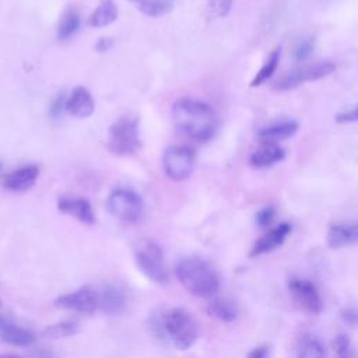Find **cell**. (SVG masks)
Returning a JSON list of instances; mask_svg holds the SVG:
<instances>
[{"label": "cell", "instance_id": "obj_20", "mask_svg": "<svg viewBox=\"0 0 358 358\" xmlns=\"http://www.w3.org/2000/svg\"><path fill=\"white\" fill-rule=\"evenodd\" d=\"M295 358H326L322 340L313 334H302L296 343Z\"/></svg>", "mask_w": 358, "mask_h": 358}, {"label": "cell", "instance_id": "obj_21", "mask_svg": "<svg viewBox=\"0 0 358 358\" xmlns=\"http://www.w3.org/2000/svg\"><path fill=\"white\" fill-rule=\"evenodd\" d=\"M117 18V7L113 0H99V4L88 18V24L94 28L110 25Z\"/></svg>", "mask_w": 358, "mask_h": 358}, {"label": "cell", "instance_id": "obj_30", "mask_svg": "<svg viewBox=\"0 0 358 358\" xmlns=\"http://www.w3.org/2000/svg\"><path fill=\"white\" fill-rule=\"evenodd\" d=\"M275 217V208L273 206H266L263 208H260L257 213H256V224L260 227V228H267L273 220Z\"/></svg>", "mask_w": 358, "mask_h": 358}, {"label": "cell", "instance_id": "obj_16", "mask_svg": "<svg viewBox=\"0 0 358 358\" xmlns=\"http://www.w3.org/2000/svg\"><path fill=\"white\" fill-rule=\"evenodd\" d=\"M298 127H299V124L294 119H284V120H278V122H274V123L263 127L257 133V137L263 143H275L277 144V141L287 140V138L292 137L298 131Z\"/></svg>", "mask_w": 358, "mask_h": 358}, {"label": "cell", "instance_id": "obj_6", "mask_svg": "<svg viewBox=\"0 0 358 358\" xmlns=\"http://www.w3.org/2000/svg\"><path fill=\"white\" fill-rule=\"evenodd\" d=\"M106 210L116 220L134 224L141 220L144 204L136 192L129 189H115L106 199Z\"/></svg>", "mask_w": 358, "mask_h": 358}, {"label": "cell", "instance_id": "obj_26", "mask_svg": "<svg viewBox=\"0 0 358 358\" xmlns=\"http://www.w3.org/2000/svg\"><path fill=\"white\" fill-rule=\"evenodd\" d=\"M78 333V323L74 320H66L48 326L43 330V336L49 338H67Z\"/></svg>", "mask_w": 358, "mask_h": 358}, {"label": "cell", "instance_id": "obj_9", "mask_svg": "<svg viewBox=\"0 0 358 358\" xmlns=\"http://www.w3.org/2000/svg\"><path fill=\"white\" fill-rule=\"evenodd\" d=\"M55 306L64 310H74L80 313H94L99 308L98 288L84 285L74 292L60 295L55 299Z\"/></svg>", "mask_w": 358, "mask_h": 358}, {"label": "cell", "instance_id": "obj_37", "mask_svg": "<svg viewBox=\"0 0 358 358\" xmlns=\"http://www.w3.org/2000/svg\"><path fill=\"white\" fill-rule=\"evenodd\" d=\"M4 323H6V322H4V319L0 316V329H1V326H3Z\"/></svg>", "mask_w": 358, "mask_h": 358}, {"label": "cell", "instance_id": "obj_31", "mask_svg": "<svg viewBox=\"0 0 358 358\" xmlns=\"http://www.w3.org/2000/svg\"><path fill=\"white\" fill-rule=\"evenodd\" d=\"M66 99H67V98L64 96L63 92L59 94V95L55 98V101H53L52 105H50V110H49V113H50L52 117H59V116L62 115V112L64 110Z\"/></svg>", "mask_w": 358, "mask_h": 358}, {"label": "cell", "instance_id": "obj_4", "mask_svg": "<svg viewBox=\"0 0 358 358\" xmlns=\"http://www.w3.org/2000/svg\"><path fill=\"white\" fill-rule=\"evenodd\" d=\"M108 150L115 155H131L141 147L138 119L123 116L117 119L108 130Z\"/></svg>", "mask_w": 358, "mask_h": 358}, {"label": "cell", "instance_id": "obj_19", "mask_svg": "<svg viewBox=\"0 0 358 358\" xmlns=\"http://www.w3.org/2000/svg\"><path fill=\"white\" fill-rule=\"evenodd\" d=\"M206 310L210 316L225 323L234 322L238 317V308L235 302L224 296H211Z\"/></svg>", "mask_w": 358, "mask_h": 358}, {"label": "cell", "instance_id": "obj_18", "mask_svg": "<svg viewBox=\"0 0 358 358\" xmlns=\"http://www.w3.org/2000/svg\"><path fill=\"white\" fill-rule=\"evenodd\" d=\"M285 158V151L275 143H263L255 150L249 158V162L255 168H267L281 162Z\"/></svg>", "mask_w": 358, "mask_h": 358}, {"label": "cell", "instance_id": "obj_12", "mask_svg": "<svg viewBox=\"0 0 358 358\" xmlns=\"http://www.w3.org/2000/svg\"><path fill=\"white\" fill-rule=\"evenodd\" d=\"M57 208L76 218L77 221L91 225L95 222V213L91 203L84 197H74V196H63L57 200Z\"/></svg>", "mask_w": 358, "mask_h": 358}, {"label": "cell", "instance_id": "obj_11", "mask_svg": "<svg viewBox=\"0 0 358 358\" xmlns=\"http://www.w3.org/2000/svg\"><path fill=\"white\" fill-rule=\"evenodd\" d=\"M291 225L288 222H281L277 227L271 228L270 231H267L263 236H260L252 246L249 256L250 257H257L266 253H270L273 250H275L277 248H280L287 236L291 234Z\"/></svg>", "mask_w": 358, "mask_h": 358}, {"label": "cell", "instance_id": "obj_25", "mask_svg": "<svg viewBox=\"0 0 358 358\" xmlns=\"http://www.w3.org/2000/svg\"><path fill=\"white\" fill-rule=\"evenodd\" d=\"M280 57H281V48H275L270 55L266 59V62L263 63V66L260 67V70L256 73V76L253 77V80L250 81V87H259L262 84H264L275 71L277 66H278V62H280Z\"/></svg>", "mask_w": 358, "mask_h": 358}, {"label": "cell", "instance_id": "obj_3", "mask_svg": "<svg viewBox=\"0 0 358 358\" xmlns=\"http://www.w3.org/2000/svg\"><path fill=\"white\" fill-rule=\"evenodd\" d=\"M159 333L166 337L178 350H189L199 337L197 322L185 308H172L166 310L158 322Z\"/></svg>", "mask_w": 358, "mask_h": 358}, {"label": "cell", "instance_id": "obj_14", "mask_svg": "<svg viewBox=\"0 0 358 358\" xmlns=\"http://www.w3.org/2000/svg\"><path fill=\"white\" fill-rule=\"evenodd\" d=\"M39 176V168L36 165H24L10 173L3 179V186L11 192H27L31 189Z\"/></svg>", "mask_w": 358, "mask_h": 358}, {"label": "cell", "instance_id": "obj_10", "mask_svg": "<svg viewBox=\"0 0 358 358\" xmlns=\"http://www.w3.org/2000/svg\"><path fill=\"white\" fill-rule=\"evenodd\" d=\"M288 291L295 303L305 312L312 315H317L322 312L323 301L316 285L312 281L306 278L291 277L288 280Z\"/></svg>", "mask_w": 358, "mask_h": 358}, {"label": "cell", "instance_id": "obj_27", "mask_svg": "<svg viewBox=\"0 0 358 358\" xmlns=\"http://www.w3.org/2000/svg\"><path fill=\"white\" fill-rule=\"evenodd\" d=\"M333 348L336 358H355V351L351 343V338L345 334L336 336L333 341Z\"/></svg>", "mask_w": 358, "mask_h": 358}, {"label": "cell", "instance_id": "obj_17", "mask_svg": "<svg viewBox=\"0 0 358 358\" xmlns=\"http://www.w3.org/2000/svg\"><path fill=\"white\" fill-rule=\"evenodd\" d=\"M358 241L357 224H333L327 231V245L331 249H341Z\"/></svg>", "mask_w": 358, "mask_h": 358}, {"label": "cell", "instance_id": "obj_33", "mask_svg": "<svg viewBox=\"0 0 358 358\" xmlns=\"http://www.w3.org/2000/svg\"><path fill=\"white\" fill-rule=\"evenodd\" d=\"M357 119H358L357 108H352L351 110L340 112L336 115V122L338 123H352V122H357Z\"/></svg>", "mask_w": 358, "mask_h": 358}, {"label": "cell", "instance_id": "obj_36", "mask_svg": "<svg viewBox=\"0 0 358 358\" xmlns=\"http://www.w3.org/2000/svg\"><path fill=\"white\" fill-rule=\"evenodd\" d=\"M0 358H22V357L13 355V354H3V355H0Z\"/></svg>", "mask_w": 358, "mask_h": 358}, {"label": "cell", "instance_id": "obj_7", "mask_svg": "<svg viewBox=\"0 0 358 358\" xmlns=\"http://www.w3.org/2000/svg\"><path fill=\"white\" fill-rule=\"evenodd\" d=\"M336 70V64L330 60H320L312 64H305L302 67L294 69L282 76L275 84L274 90L277 91H288L303 83L320 80Z\"/></svg>", "mask_w": 358, "mask_h": 358}, {"label": "cell", "instance_id": "obj_35", "mask_svg": "<svg viewBox=\"0 0 358 358\" xmlns=\"http://www.w3.org/2000/svg\"><path fill=\"white\" fill-rule=\"evenodd\" d=\"M112 46H113L112 38L103 36V38H99V39L96 41V43H95V50H96V52H106V50H109Z\"/></svg>", "mask_w": 358, "mask_h": 358}, {"label": "cell", "instance_id": "obj_2", "mask_svg": "<svg viewBox=\"0 0 358 358\" xmlns=\"http://www.w3.org/2000/svg\"><path fill=\"white\" fill-rule=\"evenodd\" d=\"M175 275L182 287L200 298H211L220 289V277L204 259L183 257L175 264Z\"/></svg>", "mask_w": 358, "mask_h": 358}, {"label": "cell", "instance_id": "obj_8", "mask_svg": "<svg viewBox=\"0 0 358 358\" xmlns=\"http://www.w3.org/2000/svg\"><path fill=\"white\" fill-rule=\"evenodd\" d=\"M194 151L186 145H172L165 150L162 166L168 178L172 180H183L189 178L194 169Z\"/></svg>", "mask_w": 358, "mask_h": 358}, {"label": "cell", "instance_id": "obj_13", "mask_svg": "<svg viewBox=\"0 0 358 358\" xmlns=\"http://www.w3.org/2000/svg\"><path fill=\"white\" fill-rule=\"evenodd\" d=\"M98 298H99L98 310H102L110 315L120 313L124 309L127 302L126 291L116 284H106L98 288Z\"/></svg>", "mask_w": 358, "mask_h": 358}, {"label": "cell", "instance_id": "obj_15", "mask_svg": "<svg viewBox=\"0 0 358 358\" xmlns=\"http://www.w3.org/2000/svg\"><path fill=\"white\" fill-rule=\"evenodd\" d=\"M94 109H95L94 98L91 92L84 87H76L71 91L70 96L66 99V105H64V110H67V113L80 119L91 116L94 113Z\"/></svg>", "mask_w": 358, "mask_h": 358}, {"label": "cell", "instance_id": "obj_5", "mask_svg": "<svg viewBox=\"0 0 358 358\" xmlns=\"http://www.w3.org/2000/svg\"><path fill=\"white\" fill-rule=\"evenodd\" d=\"M134 260L138 270L151 281L164 284L168 281V268L161 246L151 239H141L136 245Z\"/></svg>", "mask_w": 358, "mask_h": 358}, {"label": "cell", "instance_id": "obj_24", "mask_svg": "<svg viewBox=\"0 0 358 358\" xmlns=\"http://www.w3.org/2000/svg\"><path fill=\"white\" fill-rule=\"evenodd\" d=\"M80 28V14L74 8H69L62 15L57 25V38L62 41L70 39Z\"/></svg>", "mask_w": 358, "mask_h": 358}, {"label": "cell", "instance_id": "obj_32", "mask_svg": "<svg viewBox=\"0 0 358 358\" xmlns=\"http://www.w3.org/2000/svg\"><path fill=\"white\" fill-rule=\"evenodd\" d=\"M340 317L341 320L351 326V327H355L357 324V319H358V315H357V310L354 308H344L341 312H340Z\"/></svg>", "mask_w": 358, "mask_h": 358}, {"label": "cell", "instance_id": "obj_34", "mask_svg": "<svg viewBox=\"0 0 358 358\" xmlns=\"http://www.w3.org/2000/svg\"><path fill=\"white\" fill-rule=\"evenodd\" d=\"M246 358H268V347L267 345H259L255 347Z\"/></svg>", "mask_w": 358, "mask_h": 358}, {"label": "cell", "instance_id": "obj_1", "mask_svg": "<svg viewBox=\"0 0 358 358\" xmlns=\"http://www.w3.org/2000/svg\"><path fill=\"white\" fill-rule=\"evenodd\" d=\"M173 127L183 136L197 140H210L218 129V115L206 102L193 98L178 99L171 109Z\"/></svg>", "mask_w": 358, "mask_h": 358}, {"label": "cell", "instance_id": "obj_28", "mask_svg": "<svg viewBox=\"0 0 358 358\" xmlns=\"http://www.w3.org/2000/svg\"><path fill=\"white\" fill-rule=\"evenodd\" d=\"M313 48H315V42H313L312 36H308V38H303L302 41H299L294 49L295 62H305L312 55Z\"/></svg>", "mask_w": 358, "mask_h": 358}, {"label": "cell", "instance_id": "obj_23", "mask_svg": "<svg viewBox=\"0 0 358 358\" xmlns=\"http://www.w3.org/2000/svg\"><path fill=\"white\" fill-rule=\"evenodd\" d=\"M140 13L147 17H162L172 11L175 0H129Z\"/></svg>", "mask_w": 358, "mask_h": 358}, {"label": "cell", "instance_id": "obj_29", "mask_svg": "<svg viewBox=\"0 0 358 358\" xmlns=\"http://www.w3.org/2000/svg\"><path fill=\"white\" fill-rule=\"evenodd\" d=\"M210 14L221 18L225 17L232 8V0H207Z\"/></svg>", "mask_w": 358, "mask_h": 358}, {"label": "cell", "instance_id": "obj_22", "mask_svg": "<svg viewBox=\"0 0 358 358\" xmlns=\"http://www.w3.org/2000/svg\"><path fill=\"white\" fill-rule=\"evenodd\" d=\"M0 337L3 341L8 343L11 345H17V347L29 345L35 341V336L29 330L22 329L13 323H7V322L0 329Z\"/></svg>", "mask_w": 358, "mask_h": 358}]
</instances>
